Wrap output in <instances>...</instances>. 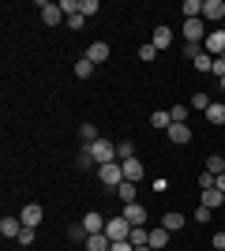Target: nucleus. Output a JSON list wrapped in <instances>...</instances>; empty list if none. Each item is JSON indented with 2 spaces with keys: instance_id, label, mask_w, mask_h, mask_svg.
<instances>
[{
  "instance_id": "1",
  "label": "nucleus",
  "mask_w": 225,
  "mask_h": 251,
  "mask_svg": "<svg viewBox=\"0 0 225 251\" xmlns=\"http://www.w3.org/2000/svg\"><path fill=\"white\" fill-rule=\"evenodd\" d=\"M98 180H101L105 188H120V184H124V165H120V161H109V165H98Z\"/></svg>"
},
{
  "instance_id": "2",
  "label": "nucleus",
  "mask_w": 225,
  "mask_h": 251,
  "mask_svg": "<svg viewBox=\"0 0 225 251\" xmlns=\"http://www.w3.org/2000/svg\"><path fill=\"white\" fill-rule=\"evenodd\" d=\"M90 154H94V161H98V165L120 161V157H117V143H109V139H98V143H90Z\"/></svg>"
},
{
  "instance_id": "3",
  "label": "nucleus",
  "mask_w": 225,
  "mask_h": 251,
  "mask_svg": "<svg viewBox=\"0 0 225 251\" xmlns=\"http://www.w3.org/2000/svg\"><path fill=\"white\" fill-rule=\"evenodd\" d=\"M105 236H109L113 244H117V240H128V236H131L128 218H124V214H120V218H109V221H105Z\"/></svg>"
},
{
  "instance_id": "4",
  "label": "nucleus",
  "mask_w": 225,
  "mask_h": 251,
  "mask_svg": "<svg viewBox=\"0 0 225 251\" xmlns=\"http://www.w3.org/2000/svg\"><path fill=\"white\" fill-rule=\"evenodd\" d=\"M206 23L203 19H184V42H195V45H203L206 42Z\"/></svg>"
},
{
  "instance_id": "5",
  "label": "nucleus",
  "mask_w": 225,
  "mask_h": 251,
  "mask_svg": "<svg viewBox=\"0 0 225 251\" xmlns=\"http://www.w3.org/2000/svg\"><path fill=\"white\" fill-rule=\"evenodd\" d=\"M203 52H210L214 60H218V56L225 52V30H222V26H214V30L206 34V42H203Z\"/></svg>"
},
{
  "instance_id": "6",
  "label": "nucleus",
  "mask_w": 225,
  "mask_h": 251,
  "mask_svg": "<svg viewBox=\"0 0 225 251\" xmlns=\"http://www.w3.org/2000/svg\"><path fill=\"white\" fill-rule=\"evenodd\" d=\"M42 218H45V210L38 206V202H26V206H23V214H19V221L26 225V229H38V225H42Z\"/></svg>"
},
{
  "instance_id": "7",
  "label": "nucleus",
  "mask_w": 225,
  "mask_h": 251,
  "mask_svg": "<svg viewBox=\"0 0 225 251\" xmlns=\"http://www.w3.org/2000/svg\"><path fill=\"white\" fill-rule=\"evenodd\" d=\"M222 19H225V4L222 0H203V23H214L218 26Z\"/></svg>"
},
{
  "instance_id": "8",
  "label": "nucleus",
  "mask_w": 225,
  "mask_h": 251,
  "mask_svg": "<svg viewBox=\"0 0 225 251\" xmlns=\"http://www.w3.org/2000/svg\"><path fill=\"white\" fill-rule=\"evenodd\" d=\"M38 11H42V23H45V26H56V23L64 19L60 4H49V0H45V4H38Z\"/></svg>"
},
{
  "instance_id": "9",
  "label": "nucleus",
  "mask_w": 225,
  "mask_h": 251,
  "mask_svg": "<svg viewBox=\"0 0 225 251\" xmlns=\"http://www.w3.org/2000/svg\"><path fill=\"white\" fill-rule=\"evenodd\" d=\"M86 60L94 64V68H98V64H105L109 60V45L105 42H90V45H86Z\"/></svg>"
},
{
  "instance_id": "10",
  "label": "nucleus",
  "mask_w": 225,
  "mask_h": 251,
  "mask_svg": "<svg viewBox=\"0 0 225 251\" xmlns=\"http://www.w3.org/2000/svg\"><path fill=\"white\" fill-rule=\"evenodd\" d=\"M19 232H23L19 218H4V221H0V236H4V240H19Z\"/></svg>"
},
{
  "instance_id": "11",
  "label": "nucleus",
  "mask_w": 225,
  "mask_h": 251,
  "mask_svg": "<svg viewBox=\"0 0 225 251\" xmlns=\"http://www.w3.org/2000/svg\"><path fill=\"white\" fill-rule=\"evenodd\" d=\"M83 229L94 236V232H105V218L98 214V210H90V214H83Z\"/></svg>"
},
{
  "instance_id": "12",
  "label": "nucleus",
  "mask_w": 225,
  "mask_h": 251,
  "mask_svg": "<svg viewBox=\"0 0 225 251\" xmlns=\"http://www.w3.org/2000/svg\"><path fill=\"white\" fill-rule=\"evenodd\" d=\"M124 218H128V225H147V206L128 202V206H124Z\"/></svg>"
},
{
  "instance_id": "13",
  "label": "nucleus",
  "mask_w": 225,
  "mask_h": 251,
  "mask_svg": "<svg viewBox=\"0 0 225 251\" xmlns=\"http://www.w3.org/2000/svg\"><path fill=\"white\" fill-rule=\"evenodd\" d=\"M188 225V218H184L180 210H169L165 218H161V229H169V232H176V229H184Z\"/></svg>"
},
{
  "instance_id": "14",
  "label": "nucleus",
  "mask_w": 225,
  "mask_h": 251,
  "mask_svg": "<svg viewBox=\"0 0 225 251\" xmlns=\"http://www.w3.org/2000/svg\"><path fill=\"white\" fill-rule=\"evenodd\" d=\"M120 165H124V180H131V184H139V180H143V161L128 157V161H120Z\"/></svg>"
},
{
  "instance_id": "15",
  "label": "nucleus",
  "mask_w": 225,
  "mask_h": 251,
  "mask_svg": "<svg viewBox=\"0 0 225 251\" xmlns=\"http://www.w3.org/2000/svg\"><path fill=\"white\" fill-rule=\"evenodd\" d=\"M86 251H113V240L105 232H94V236H86Z\"/></svg>"
},
{
  "instance_id": "16",
  "label": "nucleus",
  "mask_w": 225,
  "mask_h": 251,
  "mask_svg": "<svg viewBox=\"0 0 225 251\" xmlns=\"http://www.w3.org/2000/svg\"><path fill=\"white\" fill-rule=\"evenodd\" d=\"M169 139L176 143V147H184V143H192V127H188V124H173L169 127Z\"/></svg>"
},
{
  "instance_id": "17",
  "label": "nucleus",
  "mask_w": 225,
  "mask_h": 251,
  "mask_svg": "<svg viewBox=\"0 0 225 251\" xmlns=\"http://www.w3.org/2000/svg\"><path fill=\"white\" fill-rule=\"evenodd\" d=\"M203 206H206V210H218V206H225V191H218V188L203 191Z\"/></svg>"
},
{
  "instance_id": "18",
  "label": "nucleus",
  "mask_w": 225,
  "mask_h": 251,
  "mask_svg": "<svg viewBox=\"0 0 225 251\" xmlns=\"http://www.w3.org/2000/svg\"><path fill=\"white\" fill-rule=\"evenodd\" d=\"M150 248H154V251H161V248H165V244H169V229H161V225H158V229H150Z\"/></svg>"
},
{
  "instance_id": "19",
  "label": "nucleus",
  "mask_w": 225,
  "mask_h": 251,
  "mask_svg": "<svg viewBox=\"0 0 225 251\" xmlns=\"http://www.w3.org/2000/svg\"><path fill=\"white\" fill-rule=\"evenodd\" d=\"M150 124L158 127V131H169V127H173V116H169V109H158V113L150 116Z\"/></svg>"
},
{
  "instance_id": "20",
  "label": "nucleus",
  "mask_w": 225,
  "mask_h": 251,
  "mask_svg": "<svg viewBox=\"0 0 225 251\" xmlns=\"http://www.w3.org/2000/svg\"><path fill=\"white\" fill-rule=\"evenodd\" d=\"M169 42H173V30L165 26V23H158V26H154V45H158V49H165Z\"/></svg>"
},
{
  "instance_id": "21",
  "label": "nucleus",
  "mask_w": 225,
  "mask_h": 251,
  "mask_svg": "<svg viewBox=\"0 0 225 251\" xmlns=\"http://www.w3.org/2000/svg\"><path fill=\"white\" fill-rule=\"evenodd\" d=\"M117 195H120V202L128 206V202H135V195H139V191H135V184H131V180H124V184L117 188Z\"/></svg>"
},
{
  "instance_id": "22",
  "label": "nucleus",
  "mask_w": 225,
  "mask_h": 251,
  "mask_svg": "<svg viewBox=\"0 0 225 251\" xmlns=\"http://www.w3.org/2000/svg\"><path fill=\"white\" fill-rule=\"evenodd\" d=\"M184 19H203V0H184Z\"/></svg>"
},
{
  "instance_id": "23",
  "label": "nucleus",
  "mask_w": 225,
  "mask_h": 251,
  "mask_svg": "<svg viewBox=\"0 0 225 251\" xmlns=\"http://www.w3.org/2000/svg\"><path fill=\"white\" fill-rule=\"evenodd\" d=\"M206 120H210V124H218V127H222L225 124V105H210V109H206Z\"/></svg>"
},
{
  "instance_id": "24",
  "label": "nucleus",
  "mask_w": 225,
  "mask_h": 251,
  "mask_svg": "<svg viewBox=\"0 0 225 251\" xmlns=\"http://www.w3.org/2000/svg\"><path fill=\"white\" fill-rule=\"evenodd\" d=\"M79 139H83V147H90V143H98L101 135H98V127H94V124H83V127H79Z\"/></svg>"
},
{
  "instance_id": "25",
  "label": "nucleus",
  "mask_w": 225,
  "mask_h": 251,
  "mask_svg": "<svg viewBox=\"0 0 225 251\" xmlns=\"http://www.w3.org/2000/svg\"><path fill=\"white\" fill-rule=\"evenodd\" d=\"M98 72V68H94V64H90V60H86V56H83V60H79V64H75V75H79V79H90V75H94Z\"/></svg>"
},
{
  "instance_id": "26",
  "label": "nucleus",
  "mask_w": 225,
  "mask_h": 251,
  "mask_svg": "<svg viewBox=\"0 0 225 251\" xmlns=\"http://www.w3.org/2000/svg\"><path fill=\"white\" fill-rule=\"evenodd\" d=\"M86 236H90V232L83 229V221H79V225H72V229H68V240H75V244H86Z\"/></svg>"
},
{
  "instance_id": "27",
  "label": "nucleus",
  "mask_w": 225,
  "mask_h": 251,
  "mask_svg": "<svg viewBox=\"0 0 225 251\" xmlns=\"http://www.w3.org/2000/svg\"><path fill=\"white\" fill-rule=\"evenodd\" d=\"M206 173H214V176H222V173H225V157H206Z\"/></svg>"
},
{
  "instance_id": "28",
  "label": "nucleus",
  "mask_w": 225,
  "mask_h": 251,
  "mask_svg": "<svg viewBox=\"0 0 225 251\" xmlns=\"http://www.w3.org/2000/svg\"><path fill=\"white\" fill-rule=\"evenodd\" d=\"M117 157H120V161H128V157H135V147H131V139L117 143Z\"/></svg>"
},
{
  "instance_id": "29",
  "label": "nucleus",
  "mask_w": 225,
  "mask_h": 251,
  "mask_svg": "<svg viewBox=\"0 0 225 251\" xmlns=\"http://www.w3.org/2000/svg\"><path fill=\"white\" fill-rule=\"evenodd\" d=\"M195 68H199V72H214V56H210V52H203V56H195Z\"/></svg>"
},
{
  "instance_id": "30",
  "label": "nucleus",
  "mask_w": 225,
  "mask_h": 251,
  "mask_svg": "<svg viewBox=\"0 0 225 251\" xmlns=\"http://www.w3.org/2000/svg\"><path fill=\"white\" fill-rule=\"evenodd\" d=\"M79 15H83V19L98 15V0H79Z\"/></svg>"
},
{
  "instance_id": "31",
  "label": "nucleus",
  "mask_w": 225,
  "mask_h": 251,
  "mask_svg": "<svg viewBox=\"0 0 225 251\" xmlns=\"http://www.w3.org/2000/svg\"><path fill=\"white\" fill-rule=\"evenodd\" d=\"M169 116H173V124H184V120H188V105H173Z\"/></svg>"
},
{
  "instance_id": "32",
  "label": "nucleus",
  "mask_w": 225,
  "mask_h": 251,
  "mask_svg": "<svg viewBox=\"0 0 225 251\" xmlns=\"http://www.w3.org/2000/svg\"><path fill=\"white\" fill-rule=\"evenodd\" d=\"M214 184H218V176H214V173H206V169H203V173H199V188H203V191H210V188H214Z\"/></svg>"
},
{
  "instance_id": "33",
  "label": "nucleus",
  "mask_w": 225,
  "mask_h": 251,
  "mask_svg": "<svg viewBox=\"0 0 225 251\" xmlns=\"http://www.w3.org/2000/svg\"><path fill=\"white\" fill-rule=\"evenodd\" d=\"M188 105H192V109H203V113H206V109H210V105H214V101H210V98H206V94H195V98H192V101H188Z\"/></svg>"
},
{
  "instance_id": "34",
  "label": "nucleus",
  "mask_w": 225,
  "mask_h": 251,
  "mask_svg": "<svg viewBox=\"0 0 225 251\" xmlns=\"http://www.w3.org/2000/svg\"><path fill=\"white\" fill-rule=\"evenodd\" d=\"M184 56H188V60L203 56V45H195V42H184Z\"/></svg>"
},
{
  "instance_id": "35",
  "label": "nucleus",
  "mask_w": 225,
  "mask_h": 251,
  "mask_svg": "<svg viewBox=\"0 0 225 251\" xmlns=\"http://www.w3.org/2000/svg\"><path fill=\"white\" fill-rule=\"evenodd\" d=\"M154 56H158V45H154V42H147V45L139 49V60H154Z\"/></svg>"
},
{
  "instance_id": "36",
  "label": "nucleus",
  "mask_w": 225,
  "mask_h": 251,
  "mask_svg": "<svg viewBox=\"0 0 225 251\" xmlns=\"http://www.w3.org/2000/svg\"><path fill=\"white\" fill-rule=\"evenodd\" d=\"M56 4H60L64 15H75V11H79V0H56Z\"/></svg>"
},
{
  "instance_id": "37",
  "label": "nucleus",
  "mask_w": 225,
  "mask_h": 251,
  "mask_svg": "<svg viewBox=\"0 0 225 251\" xmlns=\"http://www.w3.org/2000/svg\"><path fill=\"white\" fill-rule=\"evenodd\" d=\"M94 165V154H90V147H83V154H79V169H90Z\"/></svg>"
},
{
  "instance_id": "38",
  "label": "nucleus",
  "mask_w": 225,
  "mask_h": 251,
  "mask_svg": "<svg viewBox=\"0 0 225 251\" xmlns=\"http://www.w3.org/2000/svg\"><path fill=\"white\" fill-rule=\"evenodd\" d=\"M19 244H23V248H30V244H34V229H26V225H23V232H19Z\"/></svg>"
},
{
  "instance_id": "39",
  "label": "nucleus",
  "mask_w": 225,
  "mask_h": 251,
  "mask_svg": "<svg viewBox=\"0 0 225 251\" xmlns=\"http://www.w3.org/2000/svg\"><path fill=\"white\" fill-rule=\"evenodd\" d=\"M210 218H214V210H206L203 202H199V210H195V221H210Z\"/></svg>"
},
{
  "instance_id": "40",
  "label": "nucleus",
  "mask_w": 225,
  "mask_h": 251,
  "mask_svg": "<svg viewBox=\"0 0 225 251\" xmlns=\"http://www.w3.org/2000/svg\"><path fill=\"white\" fill-rule=\"evenodd\" d=\"M83 23H86V19H83V15H79V11H75V15H68V26H72V30H79Z\"/></svg>"
},
{
  "instance_id": "41",
  "label": "nucleus",
  "mask_w": 225,
  "mask_h": 251,
  "mask_svg": "<svg viewBox=\"0 0 225 251\" xmlns=\"http://www.w3.org/2000/svg\"><path fill=\"white\" fill-rule=\"evenodd\" d=\"M113 251H135V244H131V240H117V244H113Z\"/></svg>"
},
{
  "instance_id": "42",
  "label": "nucleus",
  "mask_w": 225,
  "mask_h": 251,
  "mask_svg": "<svg viewBox=\"0 0 225 251\" xmlns=\"http://www.w3.org/2000/svg\"><path fill=\"white\" fill-rule=\"evenodd\" d=\"M214 251H225V232H218V236H214Z\"/></svg>"
},
{
  "instance_id": "43",
  "label": "nucleus",
  "mask_w": 225,
  "mask_h": 251,
  "mask_svg": "<svg viewBox=\"0 0 225 251\" xmlns=\"http://www.w3.org/2000/svg\"><path fill=\"white\" fill-rule=\"evenodd\" d=\"M214 188H218V191H225V173L218 176V184H214Z\"/></svg>"
},
{
  "instance_id": "44",
  "label": "nucleus",
  "mask_w": 225,
  "mask_h": 251,
  "mask_svg": "<svg viewBox=\"0 0 225 251\" xmlns=\"http://www.w3.org/2000/svg\"><path fill=\"white\" fill-rule=\"evenodd\" d=\"M135 251H154V248H150V244H147V248H135Z\"/></svg>"
},
{
  "instance_id": "45",
  "label": "nucleus",
  "mask_w": 225,
  "mask_h": 251,
  "mask_svg": "<svg viewBox=\"0 0 225 251\" xmlns=\"http://www.w3.org/2000/svg\"><path fill=\"white\" fill-rule=\"evenodd\" d=\"M218 83H222V90H225V75H222V79H218Z\"/></svg>"
},
{
  "instance_id": "46",
  "label": "nucleus",
  "mask_w": 225,
  "mask_h": 251,
  "mask_svg": "<svg viewBox=\"0 0 225 251\" xmlns=\"http://www.w3.org/2000/svg\"><path fill=\"white\" fill-rule=\"evenodd\" d=\"M218 60H222V64H225V52H222V56H218Z\"/></svg>"
},
{
  "instance_id": "47",
  "label": "nucleus",
  "mask_w": 225,
  "mask_h": 251,
  "mask_svg": "<svg viewBox=\"0 0 225 251\" xmlns=\"http://www.w3.org/2000/svg\"><path fill=\"white\" fill-rule=\"evenodd\" d=\"M222 30H225V19H222Z\"/></svg>"
}]
</instances>
